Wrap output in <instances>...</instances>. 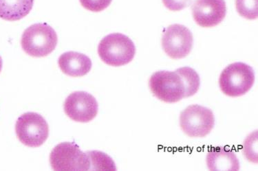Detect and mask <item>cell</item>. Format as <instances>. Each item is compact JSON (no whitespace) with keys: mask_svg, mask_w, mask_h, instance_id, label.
Wrapping results in <instances>:
<instances>
[{"mask_svg":"<svg viewBox=\"0 0 258 171\" xmlns=\"http://www.w3.org/2000/svg\"><path fill=\"white\" fill-rule=\"evenodd\" d=\"M98 54L107 65L119 67L133 61L136 54V47L133 41L126 35L112 33L100 41Z\"/></svg>","mask_w":258,"mask_h":171,"instance_id":"cell-1","label":"cell"},{"mask_svg":"<svg viewBox=\"0 0 258 171\" xmlns=\"http://www.w3.org/2000/svg\"><path fill=\"white\" fill-rule=\"evenodd\" d=\"M57 42V35L51 26L46 23L35 24L24 32L21 45L28 55L39 58L51 54Z\"/></svg>","mask_w":258,"mask_h":171,"instance_id":"cell-2","label":"cell"},{"mask_svg":"<svg viewBox=\"0 0 258 171\" xmlns=\"http://www.w3.org/2000/svg\"><path fill=\"white\" fill-rule=\"evenodd\" d=\"M255 74L247 64L234 63L225 67L220 74L219 86L228 97H239L245 95L253 86Z\"/></svg>","mask_w":258,"mask_h":171,"instance_id":"cell-3","label":"cell"},{"mask_svg":"<svg viewBox=\"0 0 258 171\" xmlns=\"http://www.w3.org/2000/svg\"><path fill=\"white\" fill-rule=\"evenodd\" d=\"M150 88L158 99L167 103L178 102L185 98L183 80L177 71H159L150 77Z\"/></svg>","mask_w":258,"mask_h":171,"instance_id":"cell-4","label":"cell"},{"mask_svg":"<svg viewBox=\"0 0 258 171\" xmlns=\"http://www.w3.org/2000/svg\"><path fill=\"white\" fill-rule=\"evenodd\" d=\"M16 132L18 140L28 147H39L48 138V123L40 114L27 112L16 122Z\"/></svg>","mask_w":258,"mask_h":171,"instance_id":"cell-5","label":"cell"},{"mask_svg":"<svg viewBox=\"0 0 258 171\" xmlns=\"http://www.w3.org/2000/svg\"><path fill=\"white\" fill-rule=\"evenodd\" d=\"M50 163L54 170H90V162L87 152L84 153L73 142H62L52 149Z\"/></svg>","mask_w":258,"mask_h":171,"instance_id":"cell-6","label":"cell"},{"mask_svg":"<svg viewBox=\"0 0 258 171\" xmlns=\"http://www.w3.org/2000/svg\"><path fill=\"white\" fill-rule=\"evenodd\" d=\"M214 123L212 111L201 105H190L180 113V128L191 138H204L212 131Z\"/></svg>","mask_w":258,"mask_h":171,"instance_id":"cell-7","label":"cell"},{"mask_svg":"<svg viewBox=\"0 0 258 171\" xmlns=\"http://www.w3.org/2000/svg\"><path fill=\"white\" fill-rule=\"evenodd\" d=\"M193 35L187 27L180 24L168 26L162 37L165 53L173 59L186 57L193 46Z\"/></svg>","mask_w":258,"mask_h":171,"instance_id":"cell-8","label":"cell"},{"mask_svg":"<svg viewBox=\"0 0 258 171\" xmlns=\"http://www.w3.org/2000/svg\"><path fill=\"white\" fill-rule=\"evenodd\" d=\"M64 112L68 117L78 123L92 121L97 116L99 105L93 96L86 92H73L66 99Z\"/></svg>","mask_w":258,"mask_h":171,"instance_id":"cell-9","label":"cell"},{"mask_svg":"<svg viewBox=\"0 0 258 171\" xmlns=\"http://www.w3.org/2000/svg\"><path fill=\"white\" fill-rule=\"evenodd\" d=\"M191 10L195 22L203 28L218 25L227 13L225 0H196Z\"/></svg>","mask_w":258,"mask_h":171,"instance_id":"cell-10","label":"cell"},{"mask_svg":"<svg viewBox=\"0 0 258 171\" xmlns=\"http://www.w3.org/2000/svg\"><path fill=\"white\" fill-rule=\"evenodd\" d=\"M59 68L63 74L72 77L84 76L91 70V59L86 54L77 52L62 54L58 60Z\"/></svg>","mask_w":258,"mask_h":171,"instance_id":"cell-11","label":"cell"},{"mask_svg":"<svg viewBox=\"0 0 258 171\" xmlns=\"http://www.w3.org/2000/svg\"><path fill=\"white\" fill-rule=\"evenodd\" d=\"M207 164L210 170H238L240 163L234 152L229 148H211L207 155Z\"/></svg>","mask_w":258,"mask_h":171,"instance_id":"cell-12","label":"cell"},{"mask_svg":"<svg viewBox=\"0 0 258 171\" xmlns=\"http://www.w3.org/2000/svg\"><path fill=\"white\" fill-rule=\"evenodd\" d=\"M34 0H0V18L18 21L27 16L33 7Z\"/></svg>","mask_w":258,"mask_h":171,"instance_id":"cell-13","label":"cell"},{"mask_svg":"<svg viewBox=\"0 0 258 171\" xmlns=\"http://www.w3.org/2000/svg\"><path fill=\"white\" fill-rule=\"evenodd\" d=\"M176 71L183 80L186 90L185 98L192 97L197 94L201 84V80L195 69L189 67H183L177 69Z\"/></svg>","mask_w":258,"mask_h":171,"instance_id":"cell-14","label":"cell"},{"mask_svg":"<svg viewBox=\"0 0 258 171\" xmlns=\"http://www.w3.org/2000/svg\"><path fill=\"white\" fill-rule=\"evenodd\" d=\"M90 162V170H116L115 163L110 156L101 151H88Z\"/></svg>","mask_w":258,"mask_h":171,"instance_id":"cell-15","label":"cell"},{"mask_svg":"<svg viewBox=\"0 0 258 171\" xmlns=\"http://www.w3.org/2000/svg\"><path fill=\"white\" fill-rule=\"evenodd\" d=\"M237 11L247 20L257 18V0H235Z\"/></svg>","mask_w":258,"mask_h":171,"instance_id":"cell-16","label":"cell"},{"mask_svg":"<svg viewBox=\"0 0 258 171\" xmlns=\"http://www.w3.org/2000/svg\"><path fill=\"white\" fill-rule=\"evenodd\" d=\"M81 5L86 10L101 12L110 6L112 0H80Z\"/></svg>","mask_w":258,"mask_h":171,"instance_id":"cell-17","label":"cell"},{"mask_svg":"<svg viewBox=\"0 0 258 171\" xmlns=\"http://www.w3.org/2000/svg\"><path fill=\"white\" fill-rule=\"evenodd\" d=\"M255 137H257V135H255ZM255 138H253V133H252L248 138H246L245 142H244V155L248 160L257 163V160L255 159L253 156V155H255L257 157V153L254 152V145L257 144V140L255 141V142H253ZM257 145L255 146V150H257Z\"/></svg>","mask_w":258,"mask_h":171,"instance_id":"cell-18","label":"cell"},{"mask_svg":"<svg viewBox=\"0 0 258 171\" xmlns=\"http://www.w3.org/2000/svg\"><path fill=\"white\" fill-rule=\"evenodd\" d=\"M191 0H163L165 7L171 11H179L185 9L191 3Z\"/></svg>","mask_w":258,"mask_h":171,"instance_id":"cell-19","label":"cell"},{"mask_svg":"<svg viewBox=\"0 0 258 171\" xmlns=\"http://www.w3.org/2000/svg\"><path fill=\"white\" fill-rule=\"evenodd\" d=\"M3 61L1 56H0V72H1L2 69H3Z\"/></svg>","mask_w":258,"mask_h":171,"instance_id":"cell-20","label":"cell"}]
</instances>
